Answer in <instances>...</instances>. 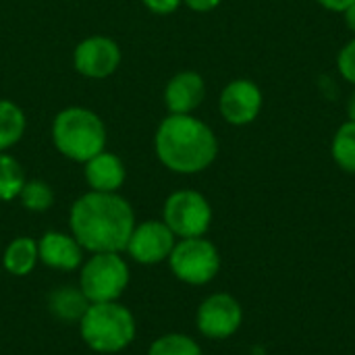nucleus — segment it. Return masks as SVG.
Instances as JSON below:
<instances>
[{
	"label": "nucleus",
	"mask_w": 355,
	"mask_h": 355,
	"mask_svg": "<svg viewBox=\"0 0 355 355\" xmlns=\"http://www.w3.org/2000/svg\"><path fill=\"white\" fill-rule=\"evenodd\" d=\"M52 144L64 158L83 164L106 150V125L89 108H62L52 121Z\"/></svg>",
	"instance_id": "7ed1b4c3"
},
{
	"label": "nucleus",
	"mask_w": 355,
	"mask_h": 355,
	"mask_svg": "<svg viewBox=\"0 0 355 355\" xmlns=\"http://www.w3.org/2000/svg\"><path fill=\"white\" fill-rule=\"evenodd\" d=\"M71 231L77 243L92 254H119L127 250L135 229V212L119 193L89 191L71 208Z\"/></svg>",
	"instance_id": "f257e3e1"
},
{
	"label": "nucleus",
	"mask_w": 355,
	"mask_h": 355,
	"mask_svg": "<svg viewBox=\"0 0 355 355\" xmlns=\"http://www.w3.org/2000/svg\"><path fill=\"white\" fill-rule=\"evenodd\" d=\"M264 106V94L252 79L239 77L229 81L218 96L220 116L233 127H245L254 123Z\"/></svg>",
	"instance_id": "6e6552de"
},
{
	"label": "nucleus",
	"mask_w": 355,
	"mask_h": 355,
	"mask_svg": "<svg viewBox=\"0 0 355 355\" xmlns=\"http://www.w3.org/2000/svg\"><path fill=\"white\" fill-rule=\"evenodd\" d=\"M223 0H183V4L187 8H191L193 12H210L214 10Z\"/></svg>",
	"instance_id": "b1692460"
},
{
	"label": "nucleus",
	"mask_w": 355,
	"mask_h": 355,
	"mask_svg": "<svg viewBox=\"0 0 355 355\" xmlns=\"http://www.w3.org/2000/svg\"><path fill=\"white\" fill-rule=\"evenodd\" d=\"M21 204L31 210V212H44L54 204V191L52 187L42 181V179H29L25 181L21 193H19Z\"/></svg>",
	"instance_id": "aec40b11"
},
{
	"label": "nucleus",
	"mask_w": 355,
	"mask_h": 355,
	"mask_svg": "<svg viewBox=\"0 0 355 355\" xmlns=\"http://www.w3.org/2000/svg\"><path fill=\"white\" fill-rule=\"evenodd\" d=\"M175 248V233L164 225V220H146L135 225L127 252L139 264H158L171 256Z\"/></svg>",
	"instance_id": "9b49d317"
},
{
	"label": "nucleus",
	"mask_w": 355,
	"mask_h": 355,
	"mask_svg": "<svg viewBox=\"0 0 355 355\" xmlns=\"http://www.w3.org/2000/svg\"><path fill=\"white\" fill-rule=\"evenodd\" d=\"M141 2L154 15H173L183 4V0H141Z\"/></svg>",
	"instance_id": "5701e85b"
},
{
	"label": "nucleus",
	"mask_w": 355,
	"mask_h": 355,
	"mask_svg": "<svg viewBox=\"0 0 355 355\" xmlns=\"http://www.w3.org/2000/svg\"><path fill=\"white\" fill-rule=\"evenodd\" d=\"M162 220L175 233V237H204L212 223V206L200 191L179 189L166 198Z\"/></svg>",
	"instance_id": "423d86ee"
},
{
	"label": "nucleus",
	"mask_w": 355,
	"mask_h": 355,
	"mask_svg": "<svg viewBox=\"0 0 355 355\" xmlns=\"http://www.w3.org/2000/svg\"><path fill=\"white\" fill-rule=\"evenodd\" d=\"M337 71L347 83H352L355 87V35L339 50V54H337Z\"/></svg>",
	"instance_id": "4be33fe9"
},
{
	"label": "nucleus",
	"mask_w": 355,
	"mask_h": 355,
	"mask_svg": "<svg viewBox=\"0 0 355 355\" xmlns=\"http://www.w3.org/2000/svg\"><path fill=\"white\" fill-rule=\"evenodd\" d=\"M198 331L214 341L233 337L241 322H243V310L241 304L229 295V293H214L206 297L198 308Z\"/></svg>",
	"instance_id": "1a4fd4ad"
},
{
	"label": "nucleus",
	"mask_w": 355,
	"mask_h": 355,
	"mask_svg": "<svg viewBox=\"0 0 355 355\" xmlns=\"http://www.w3.org/2000/svg\"><path fill=\"white\" fill-rule=\"evenodd\" d=\"M316 2L331 12H345L355 0H316Z\"/></svg>",
	"instance_id": "393cba45"
},
{
	"label": "nucleus",
	"mask_w": 355,
	"mask_h": 355,
	"mask_svg": "<svg viewBox=\"0 0 355 355\" xmlns=\"http://www.w3.org/2000/svg\"><path fill=\"white\" fill-rule=\"evenodd\" d=\"M129 285V266L119 254H94L81 268L79 289L89 304L116 302Z\"/></svg>",
	"instance_id": "39448f33"
},
{
	"label": "nucleus",
	"mask_w": 355,
	"mask_h": 355,
	"mask_svg": "<svg viewBox=\"0 0 355 355\" xmlns=\"http://www.w3.org/2000/svg\"><path fill=\"white\" fill-rule=\"evenodd\" d=\"M343 19H345V25H347V29L352 31L355 35V2L343 12Z\"/></svg>",
	"instance_id": "a878e982"
},
{
	"label": "nucleus",
	"mask_w": 355,
	"mask_h": 355,
	"mask_svg": "<svg viewBox=\"0 0 355 355\" xmlns=\"http://www.w3.org/2000/svg\"><path fill=\"white\" fill-rule=\"evenodd\" d=\"M331 156L335 160V164L355 175V123L354 121H345L333 135L331 141Z\"/></svg>",
	"instance_id": "a211bd4d"
},
{
	"label": "nucleus",
	"mask_w": 355,
	"mask_h": 355,
	"mask_svg": "<svg viewBox=\"0 0 355 355\" xmlns=\"http://www.w3.org/2000/svg\"><path fill=\"white\" fill-rule=\"evenodd\" d=\"M347 121H354L355 123V87L354 92H352V96H349V100H347Z\"/></svg>",
	"instance_id": "bb28decb"
},
{
	"label": "nucleus",
	"mask_w": 355,
	"mask_h": 355,
	"mask_svg": "<svg viewBox=\"0 0 355 355\" xmlns=\"http://www.w3.org/2000/svg\"><path fill=\"white\" fill-rule=\"evenodd\" d=\"M25 181L27 179L19 160L6 152H0V202H10L19 198Z\"/></svg>",
	"instance_id": "6ab92c4d"
},
{
	"label": "nucleus",
	"mask_w": 355,
	"mask_h": 355,
	"mask_svg": "<svg viewBox=\"0 0 355 355\" xmlns=\"http://www.w3.org/2000/svg\"><path fill=\"white\" fill-rule=\"evenodd\" d=\"M121 64V46L108 35L83 37L73 50V67L87 79H106Z\"/></svg>",
	"instance_id": "9d476101"
},
{
	"label": "nucleus",
	"mask_w": 355,
	"mask_h": 355,
	"mask_svg": "<svg viewBox=\"0 0 355 355\" xmlns=\"http://www.w3.org/2000/svg\"><path fill=\"white\" fill-rule=\"evenodd\" d=\"M148 355H202V349L191 337L171 333V335L156 339Z\"/></svg>",
	"instance_id": "412c9836"
},
{
	"label": "nucleus",
	"mask_w": 355,
	"mask_h": 355,
	"mask_svg": "<svg viewBox=\"0 0 355 355\" xmlns=\"http://www.w3.org/2000/svg\"><path fill=\"white\" fill-rule=\"evenodd\" d=\"M27 119L21 106H17L12 100L2 98L0 100V152H6L8 148L17 146L25 133Z\"/></svg>",
	"instance_id": "f3484780"
},
{
	"label": "nucleus",
	"mask_w": 355,
	"mask_h": 355,
	"mask_svg": "<svg viewBox=\"0 0 355 355\" xmlns=\"http://www.w3.org/2000/svg\"><path fill=\"white\" fill-rule=\"evenodd\" d=\"M50 312L58 318V320H64V322H75V320H81L83 314L87 312L89 308V302L87 297L83 295L81 289H75V287H60L56 289L52 295H50Z\"/></svg>",
	"instance_id": "2eb2a0df"
},
{
	"label": "nucleus",
	"mask_w": 355,
	"mask_h": 355,
	"mask_svg": "<svg viewBox=\"0 0 355 355\" xmlns=\"http://www.w3.org/2000/svg\"><path fill=\"white\" fill-rule=\"evenodd\" d=\"M81 250L83 248L77 243L75 237L58 233V231L46 233L37 243L40 260L46 266L58 268V270H75L81 264Z\"/></svg>",
	"instance_id": "4468645a"
},
{
	"label": "nucleus",
	"mask_w": 355,
	"mask_h": 355,
	"mask_svg": "<svg viewBox=\"0 0 355 355\" xmlns=\"http://www.w3.org/2000/svg\"><path fill=\"white\" fill-rule=\"evenodd\" d=\"M83 175L92 191L116 193L125 183L127 171L116 154L102 150L100 154L83 162Z\"/></svg>",
	"instance_id": "ddd939ff"
},
{
	"label": "nucleus",
	"mask_w": 355,
	"mask_h": 355,
	"mask_svg": "<svg viewBox=\"0 0 355 355\" xmlns=\"http://www.w3.org/2000/svg\"><path fill=\"white\" fill-rule=\"evenodd\" d=\"M79 329L87 347L100 354H116L135 337L133 314L116 302L89 304L79 320Z\"/></svg>",
	"instance_id": "20e7f679"
},
{
	"label": "nucleus",
	"mask_w": 355,
	"mask_h": 355,
	"mask_svg": "<svg viewBox=\"0 0 355 355\" xmlns=\"http://www.w3.org/2000/svg\"><path fill=\"white\" fill-rule=\"evenodd\" d=\"M154 150L162 166L179 175H196L212 166L218 139L208 123L193 114H168L154 133Z\"/></svg>",
	"instance_id": "f03ea898"
},
{
	"label": "nucleus",
	"mask_w": 355,
	"mask_h": 355,
	"mask_svg": "<svg viewBox=\"0 0 355 355\" xmlns=\"http://www.w3.org/2000/svg\"><path fill=\"white\" fill-rule=\"evenodd\" d=\"M206 98V81L198 71L173 75L164 87V106L168 114H193Z\"/></svg>",
	"instance_id": "f8f14e48"
},
{
	"label": "nucleus",
	"mask_w": 355,
	"mask_h": 355,
	"mask_svg": "<svg viewBox=\"0 0 355 355\" xmlns=\"http://www.w3.org/2000/svg\"><path fill=\"white\" fill-rule=\"evenodd\" d=\"M37 260V243L31 237H17L4 252V268L15 277L29 275Z\"/></svg>",
	"instance_id": "dca6fc26"
},
{
	"label": "nucleus",
	"mask_w": 355,
	"mask_h": 355,
	"mask_svg": "<svg viewBox=\"0 0 355 355\" xmlns=\"http://www.w3.org/2000/svg\"><path fill=\"white\" fill-rule=\"evenodd\" d=\"M168 262L173 275L187 285H206L220 270V254L204 237H189L175 243Z\"/></svg>",
	"instance_id": "0eeeda50"
}]
</instances>
